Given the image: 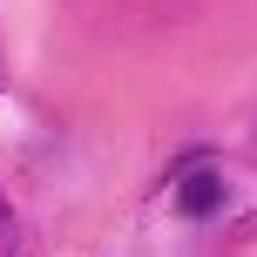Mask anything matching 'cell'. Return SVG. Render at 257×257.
<instances>
[{"mask_svg": "<svg viewBox=\"0 0 257 257\" xmlns=\"http://www.w3.org/2000/svg\"><path fill=\"white\" fill-rule=\"evenodd\" d=\"M176 210L183 217H217L223 210V169L217 163H190L176 176Z\"/></svg>", "mask_w": 257, "mask_h": 257, "instance_id": "6da1fadb", "label": "cell"}, {"mask_svg": "<svg viewBox=\"0 0 257 257\" xmlns=\"http://www.w3.org/2000/svg\"><path fill=\"white\" fill-rule=\"evenodd\" d=\"M0 257H27V244H21V217H14L7 196H0Z\"/></svg>", "mask_w": 257, "mask_h": 257, "instance_id": "7a4b0ae2", "label": "cell"}]
</instances>
